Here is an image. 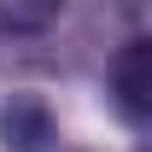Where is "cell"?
I'll return each instance as SVG.
<instances>
[{"instance_id": "6da1fadb", "label": "cell", "mask_w": 152, "mask_h": 152, "mask_svg": "<svg viewBox=\"0 0 152 152\" xmlns=\"http://www.w3.org/2000/svg\"><path fill=\"white\" fill-rule=\"evenodd\" d=\"M58 146V117L41 94H6L0 99V152H53Z\"/></svg>"}, {"instance_id": "7a4b0ae2", "label": "cell", "mask_w": 152, "mask_h": 152, "mask_svg": "<svg viewBox=\"0 0 152 152\" xmlns=\"http://www.w3.org/2000/svg\"><path fill=\"white\" fill-rule=\"evenodd\" d=\"M111 105L123 111L129 129H146V111H152V41L134 35L111 58Z\"/></svg>"}, {"instance_id": "3957f363", "label": "cell", "mask_w": 152, "mask_h": 152, "mask_svg": "<svg viewBox=\"0 0 152 152\" xmlns=\"http://www.w3.org/2000/svg\"><path fill=\"white\" fill-rule=\"evenodd\" d=\"M53 18H58L53 6H0V29H12V35H35Z\"/></svg>"}]
</instances>
